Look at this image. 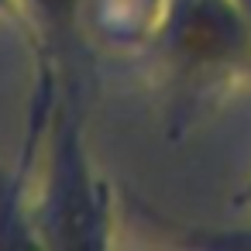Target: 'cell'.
I'll use <instances>...</instances> for the list:
<instances>
[{
  "label": "cell",
  "instance_id": "6da1fadb",
  "mask_svg": "<svg viewBox=\"0 0 251 251\" xmlns=\"http://www.w3.org/2000/svg\"><path fill=\"white\" fill-rule=\"evenodd\" d=\"M42 186L31 224L42 248H107L114 234L110 186L86 151L83 79H59L55 107L42 141Z\"/></svg>",
  "mask_w": 251,
  "mask_h": 251
},
{
  "label": "cell",
  "instance_id": "7a4b0ae2",
  "mask_svg": "<svg viewBox=\"0 0 251 251\" xmlns=\"http://www.w3.org/2000/svg\"><path fill=\"white\" fill-rule=\"evenodd\" d=\"M179 114L251 76V14L241 0H169L145 52Z\"/></svg>",
  "mask_w": 251,
  "mask_h": 251
},
{
  "label": "cell",
  "instance_id": "3957f363",
  "mask_svg": "<svg viewBox=\"0 0 251 251\" xmlns=\"http://www.w3.org/2000/svg\"><path fill=\"white\" fill-rule=\"evenodd\" d=\"M86 0H18V18L28 25L38 73L59 79H83L86 52Z\"/></svg>",
  "mask_w": 251,
  "mask_h": 251
},
{
  "label": "cell",
  "instance_id": "277c9868",
  "mask_svg": "<svg viewBox=\"0 0 251 251\" xmlns=\"http://www.w3.org/2000/svg\"><path fill=\"white\" fill-rule=\"evenodd\" d=\"M169 0H86V42L107 52H148Z\"/></svg>",
  "mask_w": 251,
  "mask_h": 251
},
{
  "label": "cell",
  "instance_id": "5b68a950",
  "mask_svg": "<svg viewBox=\"0 0 251 251\" xmlns=\"http://www.w3.org/2000/svg\"><path fill=\"white\" fill-rule=\"evenodd\" d=\"M0 18H18V0H0Z\"/></svg>",
  "mask_w": 251,
  "mask_h": 251
},
{
  "label": "cell",
  "instance_id": "8992f818",
  "mask_svg": "<svg viewBox=\"0 0 251 251\" xmlns=\"http://www.w3.org/2000/svg\"><path fill=\"white\" fill-rule=\"evenodd\" d=\"M237 206H251V179L244 182V189L237 193Z\"/></svg>",
  "mask_w": 251,
  "mask_h": 251
}]
</instances>
